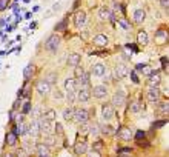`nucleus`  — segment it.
Instances as JSON below:
<instances>
[{
    "label": "nucleus",
    "mask_w": 169,
    "mask_h": 157,
    "mask_svg": "<svg viewBox=\"0 0 169 157\" xmlns=\"http://www.w3.org/2000/svg\"><path fill=\"white\" fill-rule=\"evenodd\" d=\"M92 92H91V96H94L97 100H103V99H106L108 97V86L106 85H95V86H92V89H91Z\"/></svg>",
    "instance_id": "4"
},
{
    "label": "nucleus",
    "mask_w": 169,
    "mask_h": 157,
    "mask_svg": "<svg viewBox=\"0 0 169 157\" xmlns=\"http://www.w3.org/2000/svg\"><path fill=\"white\" fill-rule=\"evenodd\" d=\"M83 73H85V69H83L82 66H75V79L82 77V76H83Z\"/></svg>",
    "instance_id": "43"
},
{
    "label": "nucleus",
    "mask_w": 169,
    "mask_h": 157,
    "mask_svg": "<svg viewBox=\"0 0 169 157\" xmlns=\"http://www.w3.org/2000/svg\"><path fill=\"white\" fill-rule=\"evenodd\" d=\"M14 157H28V155H26V152H25L23 148H19V149L16 151V155H14Z\"/></svg>",
    "instance_id": "45"
},
{
    "label": "nucleus",
    "mask_w": 169,
    "mask_h": 157,
    "mask_svg": "<svg viewBox=\"0 0 169 157\" xmlns=\"http://www.w3.org/2000/svg\"><path fill=\"white\" fill-rule=\"evenodd\" d=\"M155 40H157V43H166L167 42V31L158 29L155 33Z\"/></svg>",
    "instance_id": "25"
},
{
    "label": "nucleus",
    "mask_w": 169,
    "mask_h": 157,
    "mask_svg": "<svg viewBox=\"0 0 169 157\" xmlns=\"http://www.w3.org/2000/svg\"><path fill=\"white\" fill-rule=\"evenodd\" d=\"M161 82V77H160V73L158 71H152L149 76H148V85L149 88H157Z\"/></svg>",
    "instance_id": "11"
},
{
    "label": "nucleus",
    "mask_w": 169,
    "mask_h": 157,
    "mask_svg": "<svg viewBox=\"0 0 169 157\" xmlns=\"http://www.w3.org/2000/svg\"><path fill=\"white\" fill-rule=\"evenodd\" d=\"M117 137L123 142H129L132 139V129L129 126H121L118 131H117Z\"/></svg>",
    "instance_id": "8"
},
{
    "label": "nucleus",
    "mask_w": 169,
    "mask_h": 157,
    "mask_svg": "<svg viewBox=\"0 0 169 157\" xmlns=\"http://www.w3.org/2000/svg\"><path fill=\"white\" fill-rule=\"evenodd\" d=\"M36 152L39 154V157H51L49 146H46L45 143H37L36 145Z\"/></svg>",
    "instance_id": "16"
},
{
    "label": "nucleus",
    "mask_w": 169,
    "mask_h": 157,
    "mask_svg": "<svg viewBox=\"0 0 169 157\" xmlns=\"http://www.w3.org/2000/svg\"><path fill=\"white\" fill-rule=\"evenodd\" d=\"M160 62H161V69L167 74V57H161Z\"/></svg>",
    "instance_id": "42"
},
{
    "label": "nucleus",
    "mask_w": 169,
    "mask_h": 157,
    "mask_svg": "<svg viewBox=\"0 0 169 157\" xmlns=\"http://www.w3.org/2000/svg\"><path fill=\"white\" fill-rule=\"evenodd\" d=\"M91 99V89L89 88H80V91H77V102L80 103H86Z\"/></svg>",
    "instance_id": "12"
},
{
    "label": "nucleus",
    "mask_w": 169,
    "mask_h": 157,
    "mask_svg": "<svg viewBox=\"0 0 169 157\" xmlns=\"http://www.w3.org/2000/svg\"><path fill=\"white\" fill-rule=\"evenodd\" d=\"M36 91H37V94H39L40 97H46V96L51 94V85L46 83V82L42 79V80H39V82L36 83Z\"/></svg>",
    "instance_id": "5"
},
{
    "label": "nucleus",
    "mask_w": 169,
    "mask_h": 157,
    "mask_svg": "<svg viewBox=\"0 0 169 157\" xmlns=\"http://www.w3.org/2000/svg\"><path fill=\"white\" fill-rule=\"evenodd\" d=\"M114 73H115L117 80H123V79L129 74V68H128L126 65H123V63H118V65L114 68Z\"/></svg>",
    "instance_id": "9"
},
{
    "label": "nucleus",
    "mask_w": 169,
    "mask_h": 157,
    "mask_svg": "<svg viewBox=\"0 0 169 157\" xmlns=\"http://www.w3.org/2000/svg\"><path fill=\"white\" fill-rule=\"evenodd\" d=\"M126 48H128V49H132L134 53H137V46H135V45H131V43H128V45H126Z\"/></svg>",
    "instance_id": "53"
},
{
    "label": "nucleus",
    "mask_w": 169,
    "mask_h": 157,
    "mask_svg": "<svg viewBox=\"0 0 169 157\" xmlns=\"http://www.w3.org/2000/svg\"><path fill=\"white\" fill-rule=\"evenodd\" d=\"M158 109H160V112H161V114L167 116V109H169V105H167V102H161V103L158 105Z\"/></svg>",
    "instance_id": "39"
},
{
    "label": "nucleus",
    "mask_w": 169,
    "mask_h": 157,
    "mask_svg": "<svg viewBox=\"0 0 169 157\" xmlns=\"http://www.w3.org/2000/svg\"><path fill=\"white\" fill-rule=\"evenodd\" d=\"M98 17H100V20H105V22H115V16L108 10V8H100V11H98Z\"/></svg>",
    "instance_id": "14"
},
{
    "label": "nucleus",
    "mask_w": 169,
    "mask_h": 157,
    "mask_svg": "<svg viewBox=\"0 0 169 157\" xmlns=\"http://www.w3.org/2000/svg\"><path fill=\"white\" fill-rule=\"evenodd\" d=\"M129 109H131V112H138V111L141 109L140 102H138V100H132V102H131V105H129Z\"/></svg>",
    "instance_id": "31"
},
{
    "label": "nucleus",
    "mask_w": 169,
    "mask_h": 157,
    "mask_svg": "<svg viewBox=\"0 0 169 157\" xmlns=\"http://www.w3.org/2000/svg\"><path fill=\"white\" fill-rule=\"evenodd\" d=\"M108 42H109V39H108L105 34H97V36L92 39V43H94L95 46H106Z\"/></svg>",
    "instance_id": "20"
},
{
    "label": "nucleus",
    "mask_w": 169,
    "mask_h": 157,
    "mask_svg": "<svg viewBox=\"0 0 169 157\" xmlns=\"http://www.w3.org/2000/svg\"><path fill=\"white\" fill-rule=\"evenodd\" d=\"M80 132H82V134H88V132H89V125L82 123V125H80Z\"/></svg>",
    "instance_id": "44"
},
{
    "label": "nucleus",
    "mask_w": 169,
    "mask_h": 157,
    "mask_svg": "<svg viewBox=\"0 0 169 157\" xmlns=\"http://www.w3.org/2000/svg\"><path fill=\"white\" fill-rule=\"evenodd\" d=\"M26 134L33 135V137H37L40 134V125H39V119H34L28 126H26Z\"/></svg>",
    "instance_id": "10"
},
{
    "label": "nucleus",
    "mask_w": 169,
    "mask_h": 157,
    "mask_svg": "<svg viewBox=\"0 0 169 157\" xmlns=\"http://www.w3.org/2000/svg\"><path fill=\"white\" fill-rule=\"evenodd\" d=\"M8 6V0H0V11H5Z\"/></svg>",
    "instance_id": "50"
},
{
    "label": "nucleus",
    "mask_w": 169,
    "mask_h": 157,
    "mask_svg": "<svg viewBox=\"0 0 169 157\" xmlns=\"http://www.w3.org/2000/svg\"><path fill=\"white\" fill-rule=\"evenodd\" d=\"M39 125H40V132L43 135H49L54 134V122L52 120H46L43 117L39 119Z\"/></svg>",
    "instance_id": "2"
},
{
    "label": "nucleus",
    "mask_w": 169,
    "mask_h": 157,
    "mask_svg": "<svg viewBox=\"0 0 169 157\" xmlns=\"http://www.w3.org/2000/svg\"><path fill=\"white\" fill-rule=\"evenodd\" d=\"M43 143L46 145V146H54L56 143H57V137H56V134H49V135H45L43 137Z\"/></svg>",
    "instance_id": "28"
},
{
    "label": "nucleus",
    "mask_w": 169,
    "mask_h": 157,
    "mask_svg": "<svg viewBox=\"0 0 169 157\" xmlns=\"http://www.w3.org/2000/svg\"><path fill=\"white\" fill-rule=\"evenodd\" d=\"M117 23H118V25H120V26H121V28H123L125 31H128V29L131 28V23H129V22H128V20L125 19V17L118 19V20H117Z\"/></svg>",
    "instance_id": "35"
},
{
    "label": "nucleus",
    "mask_w": 169,
    "mask_h": 157,
    "mask_svg": "<svg viewBox=\"0 0 169 157\" xmlns=\"http://www.w3.org/2000/svg\"><path fill=\"white\" fill-rule=\"evenodd\" d=\"M103 149H105V142H103V140H97V142L92 143V151H94V152L102 154Z\"/></svg>",
    "instance_id": "29"
},
{
    "label": "nucleus",
    "mask_w": 169,
    "mask_h": 157,
    "mask_svg": "<svg viewBox=\"0 0 169 157\" xmlns=\"http://www.w3.org/2000/svg\"><path fill=\"white\" fill-rule=\"evenodd\" d=\"M102 117L105 122H109L114 117V106L111 103H103L102 105Z\"/></svg>",
    "instance_id": "7"
},
{
    "label": "nucleus",
    "mask_w": 169,
    "mask_h": 157,
    "mask_svg": "<svg viewBox=\"0 0 169 157\" xmlns=\"http://www.w3.org/2000/svg\"><path fill=\"white\" fill-rule=\"evenodd\" d=\"M89 111L88 109H85V108H80V109H74V117H72V120H75L79 125H82V123H88V120H89Z\"/></svg>",
    "instance_id": "3"
},
{
    "label": "nucleus",
    "mask_w": 169,
    "mask_h": 157,
    "mask_svg": "<svg viewBox=\"0 0 169 157\" xmlns=\"http://www.w3.org/2000/svg\"><path fill=\"white\" fill-rule=\"evenodd\" d=\"M117 151H118V154H128V152H132L131 148H120V149H117Z\"/></svg>",
    "instance_id": "51"
},
{
    "label": "nucleus",
    "mask_w": 169,
    "mask_h": 157,
    "mask_svg": "<svg viewBox=\"0 0 169 157\" xmlns=\"http://www.w3.org/2000/svg\"><path fill=\"white\" fill-rule=\"evenodd\" d=\"M129 74H131V80H132L134 83H140V80H138V77H137L135 71H129Z\"/></svg>",
    "instance_id": "47"
},
{
    "label": "nucleus",
    "mask_w": 169,
    "mask_h": 157,
    "mask_svg": "<svg viewBox=\"0 0 169 157\" xmlns=\"http://www.w3.org/2000/svg\"><path fill=\"white\" fill-rule=\"evenodd\" d=\"M72 117H74V109L69 106V108H66V109L63 111V119L69 122V120H72Z\"/></svg>",
    "instance_id": "32"
},
{
    "label": "nucleus",
    "mask_w": 169,
    "mask_h": 157,
    "mask_svg": "<svg viewBox=\"0 0 169 157\" xmlns=\"http://www.w3.org/2000/svg\"><path fill=\"white\" fill-rule=\"evenodd\" d=\"M31 109H33V106H31V102H29V100H26V102H25V105H23L22 114H23V116H25V114H29V112H31Z\"/></svg>",
    "instance_id": "41"
},
{
    "label": "nucleus",
    "mask_w": 169,
    "mask_h": 157,
    "mask_svg": "<svg viewBox=\"0 0 169 157\" xmlns=\"http://www.w3.org/2000/svg\"><path fill=\"white\" fill-rule=\"evenodd\" d=\"M148 40H149V39H148V33H146L144 29H140V31L137 33V43L144 46V45H148Z\"/></svg>",
    "instance_id": "24"
},
{
    "label": "nucleus",
    "mask_w": 169,
    "mask_h": 157,
    "mask_svg": "<svg viewBox=\"0 0 169 157\" xmlns=\"http://www.w3.org/2000/svg\"><path fill=\"white\" fill-rule=\"evenodd\" d=\"M135 69H137L138 73H141L143 76H146V77L152 73V68H151L149 65H146V63H138V65L135 66Z\"/></svg>",
    "instance_id": "26"
},
{
    "label": "nucleus",
    "mask_w": 169,
    "mask_h": 157,
    "mask_svg": "<svg viewBox=\"0 0 169 157\" xmlns=\"http://www.w3.org/2000/svg\"><path fill=\"white\" fill-rule=\"evenodd\" d=\"M146 99L149 103H157L160 100V89L158 88H149L146 92Z\"/></svg>",
    "instance_id": "13"
},
{
    "label": "nucleus",
    "mask_w": 169,
    "mask_h": 157,
    "mask_svg": "<svg viewBox=\"0 0 169 157\" xmlns=\"http://www.w3.org/2000/svg\"><path fill=\"white\" fill-rule=\"evenodd\" d=\"M132 17H134V22L140 25V23H143V22H144V19H146V11H144V10H141V8H138V10H135V11H134Z\"/></svg>",
    "instance_id": "19"
},
{
    "label": "nucleus",
    "mask_w": 169,
    "mask_h": 157,
    "mask_svg": "<svg viewBox=\"0 0 169 157\" xmlns=\"http://www.w3.org/2000/svg\"><path fill=\"white\" fill-rule=\"evenodd\" d=\"M97 128H98L97 125H91V126H89V134H92V135H95V134L98 132V129H97Z\"/></svg>",
    "instance_id": "48"
},
{
    "label": "nucleus",
    "mask_w": 169,
    "mask_h": 157,
    "mask_svg": "<svg viewBox=\"0 0 169 157\" xmlns=\"http://www.w3.org/2000/svg\"><path fill=\"white\" fill-rule=\"evenodd\" d=\"M118 157H131V155H128V154H120Z\"/></svg>",
    "instance_id": "55"
},
{
    "label": "nucleus",
    "mask_w": 169,
    "mask_h": 157,
    "mask_svg": "<svg viewBox=\"0 0 169 157\" xmlns=\"http://www.w3.org/2000/svg\"><path fill=\"white\" fill-rule=\"evenodd\" d=\"M66 25H68V19H63L62 22H59L56 25V31H65L66 29Z\"/></svg>",
    "instance_id": "37"
},
{
    "label": "nucleus",
    "mask_w": 169,
    "mask_h": 157,
    "mask_svg": "<svg viewBox=\"0 0 169 157\" xmlns=\"http://www.w3.org/2000/svg\"><path fill=\"white\" fill-rule=\"evenodd\" d=\"M85 22H86V13L85 11H79L75 14V17H74V26L75 28H82L85 25Z\"/></svg>",
    "instance_id": "15"
},
{
    "label": "nucleus",
    "mask_w": 169,
    "mask_h": 157,
    "mask_svg": "<svg viewBox=\"0 0 169 157\" xmlns=\"http://www.w3.org/2000/svg\"><path fill=\"white\" fill-rule=\"evenodd\" d=\"M43 80H45L46 83H49V85H56V83H57V74H56V73H48Z\"/></svg>",
    "instance_id": "30"
},
{
    "label": "nucleus",
    "mask_w": 169,
    "mask_h": 157,
    "mask_svg": "<svg viewBox=\"0 0 169 157\" xmlns=\"http://www.w3.org/2000/svg\"><path fill=\"white\" fill-rule=\"evenodd\" d=\"M125 103H126V92H125L123 89H117V91L114 92V96H112V106L120 108V106H123Z\"/></svg>",
    "instance_id": "6"
},
{
    "label": "nucleus",
    "mask_w": 169,
    "mask_h": 157,
    "mask_svg": "<svg viewBox=\"0 0 169 157\" xmlns=\"http://www.w3.org/2000/svg\"><path fill=\"white\" fill-rule=\"evenodd\" d=\"M86 149H88V143H86L85 140H82V142H77V143L74 145V152H75L77 155H82V154H85V152H86Z\"/></svg>",
    "instance_id": "22"
},
{
    "label": "nucleus",
    "mask_w": 169,
    "mask_h": 157,
    "mask_svg": "<svg viewBox=\"0 0 169 157\" xmlns=\"http://www.w3.org/2000/svg\"><path fill=\"white\" fill-rule=\"evenodd\" d=\"M42 117L46 119V120H52V122H54V119H56V111H54V109H48L46 112L42 114Z\"/></svg>",
    "instance_id": "34"
},
{
    "label": "nucleus",
    "mask_w": 169,
    "mask_h": 157,
    "mask_svg": "<svg viewBox=\"0 0 169 157\" xmlns=\"http://www.w3.org/2000/svg\"><path fill=\"white\" fill-rule=\"evenodd\" d=\"M60 43H62L60 36L52 34V36H49V37H48V40L45 42V49H46V51H49V53H52V54H56V53H57V49H59V46H60Z\"/></svg>",
    "instance_id": "1"
},
{
    "label": "nucleus",
    "mask_w": 169,
    "mask_h": 157,
    "mask_svg": "<svg viewBox=\"0 0 169 157\" xmlns=\"http://www.w3.org/2000/svg\"><path fill=\"white\" fill-rule=\"evenodd\" d=\"M17 140H19V135H17L16 132H13V131L6 132V137H5V143H6L8 146H16V145H17Z\"/></svg>",
    "instance_id": "21"
},
{
    "label": "nucleus",
    "mask_w": 169,
    "mask_h": 157,
    "mask_svg": "<svg viewBox=\"0 0 169 157\" xmlns=\"http://www.w3.org/2000/svg\"><path fill=\"white\" fill-rule=\"evenodd\" d=\"M66 100H68V103H74L75 100H77V91L75 92H66Z\"/></svg>",
    "instance_id": "38"
},
{
    "label": "nucleus",
    "mask_w": 169,
    "mask_h": 157,
    "mask_svg": "<svg viewBox=\"0 0 169 157\" xmlns=\"http://www.w3.org/2000/svg\"><path fill=\"white\" fill-rule=\"evenodd\" d=\"M160 6H161L163 10H166V13H167V8H169V0H160Z\"/></svg>",
    "instance_id": "46"
},
{
    "label": "nucleus",
    "mask_w": 169,
    "mask_h": 157,
    "mask_svg": "<svg viewBox=\"0 0 169 157\" xmlns=\"http://www.w3.org/2000/svg\"><path fill=\"white\" fill-rule=\"evenodd\" d=\"M52 96H54V99H63V94H62L60 91H57V89L52 92Z\"/></svg>",
    "instance_id": "52"
},
{
    "label": "nucleus",
    "mask_w": 169,
    "mask_h": 157,
    "mask_svg": "<svg viewBox=\"0 0 169 157\" xmlns=\"http://www.w3.org/2000/svg\"><path fill=\"white\" fill-rule=\"evenodd\" d=\"M33 76H34V65L29 63V65L25 66V69H23V79H25V82H28Z\"/></svg>",
    "instance_id": "27"
},
{
    "label": "nucleus",
    "mask_w": 169,
    "mask_h": 157,
    "mask_svg": "<svg viewBox=\"0 0 169 157\" xmlns=\"http://www.w3.org/2000/svg\"><path fill=\"white\" fill-rule=\"evenodd\" d=\"M166 123H167V119H166V120H157V122H154V123L151 125V128H152V129H158V128L164 126Z\"/></svg>",
    "instance_id": "40"
},
{
    "label": "nucleus",
    "mask_w": 169,
    "mask_h": 157,
    "mask_svg": "<svg viewBox=\"0 0 169 157\" xmlns=\"http://www.w3.org/2000/svg\"><path fill=\"white\" fill-rule=\"evenodd\" d=\"M65 91L66 92H75L77 91V82H75V79H66L65 80Z\"/></svg>",
    "instance_id": "23"
},
{
    "label": "nucleus",
    "mask_w": 169,
    "mask_h": 157,
    "mask_svg": "<svg viewBox=\"0 0 169 157\" xmlns=\"http://www.w3.org/2000/svg\"><path fill=\"white\" fill-rule=\"evenodd\" d=\"M100 132H102V134H105V135H111V134H114V129H112V126H111V125H102Z\"/></svg>",
    "instance_id": "33"
},
{
    "label": "nucleus",
    "mask_w": 169,
    "mask_h": 157,
    "mask_svg": "<svg viewBox=\"0 0 169 157\" xmlns=\"http://www.w3.org/2000/svg\"><path fill=\"white\" fill-rule=\"evenodd\" d=\"M31 116H33L34 119H40V117H42V106L39 105V106H36L34 109H31Z\"/></svg>",
    "instance_id": "36"
},
{
    "label": "nucleus",
    "mask_w": 169,
    "mask_h": 157,
    "mask_svg": "<svg viewBox=\"0 0 169 157\" xmlns=\"http://www.w3.org/2000/svg\"><path fill=\"white\" fill-rule=\"evenodd\" d=\"M2 157H14V154H13V152H5Z\"/></svg>",
    "instance_id": "54"
},
{
    "label": "nucleus",
    "mask_w": 169,
    "mask_h": 157,
    "mask_svg": "<svg viewBox=\"0 0 169 157\" xmlns=\"http://www.w3.org/2000/svg\"><path fill=\"white\" fill-rule=\"evenodd\" d=\"M92 74H94V76H97V77L105 76V74H106V65H105V63H102V62L95 63V65L92 66Z\"/></svg>",
    "instance_id": "18"
},
{
    "label": "nucleus",
    "mask_w": 169,
    "mask_h": 157,
    "mask_svg": "<svg viewBox=\"0 0 169 157\" xmlns=\"http://www.w3.org/2000/svg\"><path fill=\"white\" fill-rule=\"evenodd\" d=\"M144 139V131H137L135 132V140H143Z\"/></svg>",
    "instance_id": "49"
},
{
    "label": "nucleus",
    "mask_w": 169,
    "mask_h": 157,
    "mask_svg": "<svg viewBox=\"0 0 169 157\" xmlns=\"http://www.w3.org/2000/svg\"><path fill=\"white\" fill-rule=\"evenodd\" d=\"M80 60H82V56H80L79 53H72V54L68 56V66L75 68V66L80 65Z\"/></svg>",
    "instance_id": "17"
}]
</instances>
